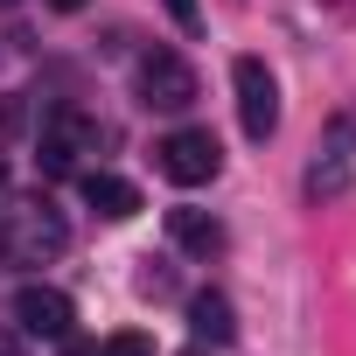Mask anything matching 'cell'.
I'll list each match as a JSON object with an SVG mask.
<instances>
[{
    "mask_svg": "<svg viewBox=\"0 0 356 356\" xmlns=\"http://www.w3.org/2000/svg\"><path fill=\"white\" fill-rule=\"evenodd\" d=\"M189 328H196V342H231V335H238V314H231V300L210 286V293L189 300Z\"/></svg>",
    "mask_w": 356,
    "mask_h": 356,
    "instance_id": "obj_10",
    "label": "cell"
},
{
    "mask_svg": "<svg viewBox=\"0 0 356 356\" xmlns=\"http://www.w3.org/2000/svg\"><path fill=\"white\" fill-rule=\"evenodd\" d=\"M0 8H15V0H0Z\"/></svg>",
    "mask_w": 356,
    "mask_h": 356,
    "instance_id": "obj_20",
    "label": "cell"
},
{
    "mask_svg": "<svg viewBox=\"0 0 356 356\" xmlns=\"http://www.w3.org/2000/svg\"><path fill=\"white\" fill-rule=\"evenodd\" d=\"M35 147H42V154H35V161H42V175H70V168L98 147V126H91L77 105H49V112H42V140H35Z\"/></svg>",
    "mask_w": 356,
    "mask_h": 356,
    "instance_id": "obj_4",
    "label": "cell"
},
{
    "mask_svg": "<svg viewBox=\"0 0 356 356\" xmlns=\"http://www.w3.org/2000/svg\"><path fill=\"white\" fill-rule=\"evenodd\" d=\"M0 245H8V259H22V266H42V259H56L63 245H70V224H63V210L56 203H22V210H8V231H0Z\"/></svg>",
    "mask_w": 356,
    "mask_h": 356,
    "instance_id": "obj_1",
    "label": "cell"
},
{
    "mask_svg": "<svg viewBox=\"0 0 356 356\" xmlns=\"http://www.w3.org/2000/svg\"><path fill=\"white\" fill-rule=\"evenodd\" d=\"M328 8H356V0H328Z\"/></svg>",
    "mask_w": 356,
    "mask_h": 356,
    "instance_id": "obj_18",
    "label": "cell"
},
{
    "mask_svg": "<svg viewBox=\"0 0 356 356\" xmlns=\"http://www.w3.org/2000/svg\"><path fill=\"white\" fill-rule=\"evenodd\" d=\"M133 293H140V300H168V293H175V266H168V259H140Z\"/></svg>",
    "mask_w": 356,
    "mask_h": 356,
    "instance_id": "obj_11",
    "label": "cell"
},
{
    "mask_svg": "<svg viewBox=\"0 0 356 356\" xmlns=\"http://www.w3.org/2000/svg\"><path fill=\"white\" fill-rule=\"evenodd\" d=\"M98 356H154V342H147L140 328H119V335H105V342H98Z\"/></svg>",
    "mask_w": 356,
    "mask_h": 356,
    "instance_id": "obj_12",
    "label": "cell"
},
{
    "mask_svg": "<svg viewBox=\"0 0 356 356\" xmlns=\"http://www.w3.org/2000/svg\"><path fill=\"white\" fill-rule=\"evenodd\" d=\"M49 8H56V15H77V8H84V0H49Z\"/></svg>",
    "mask_w": 356,
    "mask_h": 356,
    "instance_id": "obj_15",
    "label": "cell"
},
{
    "mask_svg": "<svg viewBox=\"0 0 356 356\" xmlns=\"http://www.w3.org/2000/svg\"><path fill=\"white\" fill-rule=\"evenodd\" d=\"M133 77H140V105H154V112H189L196 105V70L175 49H147Z\"/></svg>",
    "mask_w": 356,
    "mask_h": 356,
    "instance_id": "obj_5",
    "label": "cell"
},
{
    "mask_svg": "<svg viewBox=\"0 0 356 356\" xmlns=\"http://www.w3.org/2000/svg\"><path fill=\"white\" fill-rule=\"evenodd\" d=\"M154 168L168 175L175 189H203V182H217V168H224V147H217L203 126H175V133L154 147Z\"/></svg>",
    "mask_w": 356,
    "mask_h": 356,
    "instance_id": "obj_2",
    "label": "cell"
},
{
    "mask_svg": "<svg viewBox=\"0 0 356 356\" xmlns=\"http://www.w3.org/2000/svg\"><path fill=\"white\" fill-rule=\"evenodd\" d=\"M0 182H8V168H0Z\"/></svg>",
    "mask_w": 356,
    "mask_h": 356,
    "instance_id": "obj_19",
    "label": "cell"
},
{
    "mask_svg": "<svg viewBox=\"0 0 356 356\" xmlns=\"http://www.w3.org/2000/svg\"><path fill=\"white\" fill-rule=\"evenodd\" d=\"M0 356H22V342H15V335H0Z\"/></svg>",
    "mask_w": 356,
    "mask_h": 356,
    "instance_id": "obj_16",
    "label": "cell"
},
{
    "mask_svg": "<svg viewBox=\"0 0 356 356\" xmlns=\"http://www.w3.org/2000/svg\"><path fill=\"white\" fill-rule=\"evenodd\" d=\"M231 84H238V126H245V140L266 147L280 133V84H273V70L259 56H238L231 63Z\"/></svg>",
    "mask_w": 356,
    "mask_h": 356,
    "instance_id": "obj_3",
    "label": "cell"
},
{
    "mask_svg": "<svg viewBox=\"0 0 356 356\" xmlns=\"http://www.w3.org/2000/svg\"><path fill=\"white\" fill-rule=\"evenodd\" d=\"M161 8H168V22L182 29V35H196V29H203V8H196V0H161Z\"/></svg>",
    "mask_w": 356,
    "mask_h": 356,
    "instance_id": "obj_13",
    "label": "cell"
},
{
    "mask_svg": "<svg viewBox=\"0 0 356 356\" xmlns=\"http://www.w3.org/2000/svg\"><path fill=\"white\" fill-rule=\"evenodd\" d=\"M168 238L182 245V252H196V259H210V252H224V224L210 217V210H168Z\"/></svg>",
    "mask_w": 356,
    "mask_h": 356,
    "instance_id": "obj_9",
    "label": "cell"
},
{
    "mask_svg": "<svg viewBox=\"0 0 356 356\" xmlns=\"http://www.w3.org/2000/svg\"><path fill=\"white\" fill-rule=\"evenodd\" d=\"M349 140H356V126H349V119H335V147L307 168V196H314V203H328V196H342V189H349Z\"/></svg>",
    "mask_w": 356,
    "mask_h": 356,
    "instance_id": "obj_7",
    "label": "cell"
},
{
    "mask_svg": "<svg viewBox=\"0 0 356 356\" xmlns=\"http://www.w3.org/2000/svg\"><path fill=\"white\" fill-rule=\"evenodd\" d=\"M70 321H77V307H70V293H63V286H22V293H15V328H22V335L63 342V335H70Z\"/></svg>",
    "mask_w": 356,
    "mask_h": 356,
    "instance_id": "obj_6",
    "label": "cell"
},
{
    "mask_svg": "<svg viewBox=\"0 0 356 356\" xmlns=\"http://www.w3.org/2000/svg\"><path fill=\"white\" fill-rule=\"evenodd\" d=\"M182 356H210V349H203V342H196V349H182Z\"/></svg>",
    "mask_w": 356,
    "mask_h": 356,
    "instance_id": "obj_17",
    "label": "cell"
},
{
    "mask_svg": "<svg viewBox=\"0 0 356 356\" xmlns=\"http://www.w3.org/2000/svg\"><path fill=\"white\" fill-rule=\"evenodd\" d=\"M84 203H91L98 217H112V224L140 217V189L126 182V175H112V168H91V175H84Z\"/></svg>",
    "mask_w": 356,
    "mask_h": 356,
    "instance_id": "obj_8",
    "label": "cell"
},
{
    "mask_svg": "<svg viewBox=\"0 0 356 356\" xmlns=\"http://www.w3.org/2000/svg\"><path fill=\"white\" fill-rule=\"evenodd\" d=\"M63 356H98V342H77V335H63Z\"/></svg>",
    "mask_w": 356,
    "mask_h": 356,
    "instance_id": "obj_14",
    "label": "cell"
}]
</instances>
